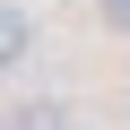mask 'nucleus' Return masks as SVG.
Listing matches in <instances>:
<instances>
[{"label":"nucleus","mask_w":130,"mask_h":130,"mask_svg":"<svg viewBox=\"0 0 130 130\" xmlns=\"http://www.w3.org/2000/svg\"><path fill=\"white\" fill-rule=\"evenodd\" d=\"M9 130H70V113H61V104H52V95H43V104H35V95H26V104H18V113H9Z\"/></svg>","instance_id":"nucleus-1"},{"label":"nucleus","mask_w":130,"mask_h":130,"mask_svg":"<svg viewBox=\"0 0 130 130\" xmlns=\"http://www.w3.org/2000/svg\"><path fill=\"white\" fill-rule=\"evenodd\" d=\"M35 52V26H26V9H9L0 18V61H26Z\"/></svg>","instance_id":"nucleus-2"},{"label":"nucleus","mask_w":130,"mask_h":130,"mask_svg":"<svg viewBox=\"0 0 130 130\" xmlns=\"http://www.w3.org/2000/svg\"><path fill=\"white\" fill-rule=\"evenodd\" d=\"M104 26H113V35H130V0H104Z\"/></svg>","instance_id":"nucleus-3"}]
</instances>
